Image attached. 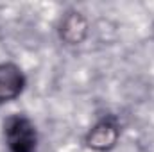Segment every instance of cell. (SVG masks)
<instances>
[{
    "mask_svg": "<svg viewBox=\"0 0 154 152\" xmlns=\"http://www.w3.org/2000/svg\"><path fill=\"white\" fill-rule=\"evenodd\" d=\"M4 141L9 152H36L39 134L34 122L23 113L9 114L2 123Z\"/></svg>",
    "mask_w": 154,
    "mask_h": 152,
    "instance_id": "6da1fadb",
    "label": "cell"
},
{
    "mask_svg": "<svg viewBox=\"0 0 154 152\" xmlns=\"http://www.w3.org/2000/svg\"><path fill=\"white\" fill-rule=\"evenodd\" d=\"M120 134H122V125L118 116L113 113L104 114L84 134V145L93 152H109L118 145Z\"/></svg>",
    "mask_w": 154,
    "mask_h": 152,
    "instance_id": "7a4b0ae2",
    "label": "cell"
},
{
    "mask_svg": "<svg viewBox=\"0 0 154 152\" xmlns=\"http://www.w3.org/2000/svg\"><path fill=\"white\" fill-rule=\"evenodd\" d=\"M57 38L66 47L82 45L90 34V22L86 14L77 9H68L57 22Z\"/></svg>",
    "mask_w": 154,
    "mask_h": 152,
    "instance_id": "3957f363",
    "label": "cell"
},
{
    "mask_svg": "<svg viewBox=\"0 0 154 152\" xmlns=\"http://www.w3.org/2000/svg\"><path fill=\"white\" fill-rule=\"evenodd\" d=\"M27 86V77L23 70L13 63H0V106L16 100Z\"/></svg>",
    "mask_w": 154,
    "mask_h": 152,
    "instance_id": "277c9868",
    "label": "cell"
}]
</instances>
